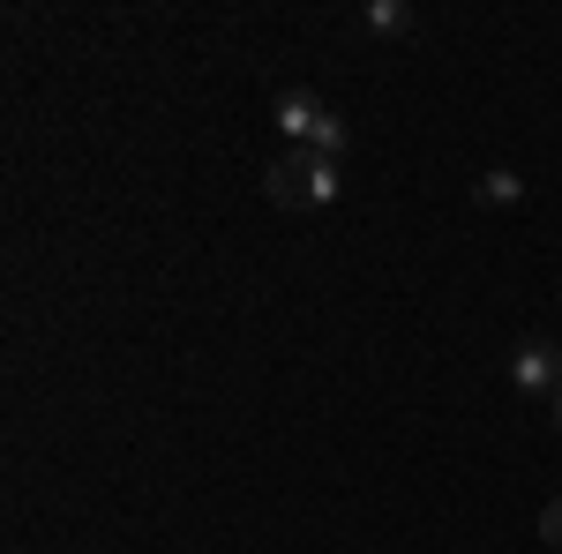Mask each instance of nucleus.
Returning <instances> with one entry per match:
<instances>
[{"label":"nucleus","instance_id":"1","mask_svg":"<svg viewBox=\"0 0 562 554\" xmlns=\"http://www.w3.org/2000/svg\"><path fill=\"white\" fill-rule=\"evenodd\" d=\"M262 195L278 211H330L346 195V166L338 158H315V150H285L278 166L262 172Z\"/></svg>","mask_w":562,"mask_h":554},{"label":"nucleus","instance_id":"2","mask_svg":"<svg viewBox=\"0 0 562 554\" xmlns=\"http://www.w3.org/2000/svg\"><path fill=\"white\" fill-rule=\"evenodd\" d=\"M278 128H285V150H315V158H346V113H330L315 90H285L278 98Z\"/></svg>","mask_w":562,"mask_h":554},{"label":"nucleus","instance_id":"3","mask_svg":"<svg viewBox=\"0 0 562 554\" xmlns=\"http://www.w3.org/2000/svg\"><path fill=\"white\" fill-rule=\"evenodd\" d=\"M510 389H525V397H555L562 389V344L555 338H525L518 352H510Z\"/></svg>","mask_w":562,"mask_h":554},{"label":"nucleus","instance_id":"4","mask_svg":"<svg viewBox=\"0 0 562 554\" xmlns=\"http://www.w3.org/2000/svg\"><path fill=\"white\" fill-rule=\"evenodd\" d=\"M360 15H368V31H375V38H413V31H420V15H413L405 0H368Z\"/></svg>","mask_w":562,"mask_h":554},{"label":"nucleus","instance_id":"5","mask_svg":"<svg viewBox=\"0 0 562 554\" xmlns=\"http://www.w3.org/2000/svg\"><path fill=\"white\" fill-rule=\"evenodd\" d=\"M473 195L487 203V211H510V203H525V180H518L510 166H487V172L473 180Z\"/></svg>","mask_w":562,"mask_h":554},{"label":"nucleus","instance_id":"6","mask_svg":"<svg viewBox=\"0 0 562 554\" xmlns=\"http://www.w3.org/2000/svg\"><path fill=\"white\" fill-rule=\"evenodd\" d=\"M540 540H548V547L562 554V495H555V502H548V510H540Z\"/></svg>","mask_w":562,"mask_h":554},{"label":"nucleus","instance_id":"7","mask_svg":"<svg viewBox=\"0 0 562 554\" xmlns=\"http://www.w3.org/2000/svg\"><path fill=\"white\" fill-rule=\"evenodd\" d=\"M548 420H555V434H562V389H555V405H548Z\"/></svg>","mask_w":562,"mask_h":554}]
</instances>
